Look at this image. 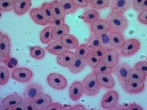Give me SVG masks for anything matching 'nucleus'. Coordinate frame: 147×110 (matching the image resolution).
Instances as JSON below:
<instances>
[{"label": "nucleus", "instance_id": "obj_32", "mask_svg": "<svg viewBox=\"0 0 147 110\" xmlns=\"http://www.w3.org/2000/svg\"><path fill=\"white\" fill-rule=\"evenodd\" d=\"M90 51V49L87 44L79 45L75 51L76 57L81 59H85Z\"/></svg>", "mask_w": 147, "mask_h": 110}, {"label": "nucleus", "instance_id": "obj_8", "mask_svg": "<svg viewBox=\"0 0 147 110\" xmlns=\"http://www.w3.org/2000/svg\"><path fill=\"white\" fill-rule=\"evenodd\" d=\"M103 63L109 68L113 69L118 63V55L117 50L111 48L106 50L102 58Z\"/></svg>", "mask_w": 147, "mask_h": 110}, {"label": "nucleus", "instance_id": "obj_17", "mask_svg": "<svg viewBox=\"0 0 147 110\" xmlns=\"http://www.w3.org/2000/svg\"><path fill=\"white\" fill-rule=\"evenodd\" d=\"M96 78L101 85L107 89H112L115 85V81L110 74L102 73L97 74Z\"/></svg>", "mask_w": 147, "mask_h": 110}, {"label": "nucleus", "instance_id": "obj_26", "mask_svg": "<svg viewBox=\"0 0 147 110\" xmlns=\"http://www.w3.org/2000/svg\"><path fill=\"white\" fill-rule=\"evenodd\" d=\"M82 18L85 23L91 24L99 20L100 14L95 9H90L84 13Z\"/></svg>", "mask_w": 147, "mask_h": 110}, {"label": "nucleus", "instance_id": "obj_22", "mask_svg": "<svg viewBox=\"0 0 147 110\" xmlns=\"http://www.w3.org/2000/svg\"><path fill=\"white\" fill-rule=\"evenodd\" d=\"M75 57L76 56L75 53L70 51H67L65 53L58 55L57 58V61L60 66L69 67Z\"/></svg>", "mask_w": 147, "mask_h": 110}, {"label": "nucleus", "instance_id": "obj_62", "mask_svg": "<svg viewBox=\"0 0 147 110\" xmlns=\"http://www.w3.org/2000/svg\"></svg>", "mask_w": 147, "mask_h": 110}, {"label": "nucleus", "instance_id": "obj_15", "mask_svg": "<svg viewBox=\"0 0 147 110\" xmlns=\"http://www.w3.org/2000/svg\"><path fill=\"white\" fill-rule=\"evenodd\" d=\"M45 49L51 54L58 56L65 53L69 50L62 44L60 40L52 42L45 47Z\"/></svg>", "mask_w": 147, "mask_h": 110}, {"label": "nucleus", "instance_id": "obj_47", "mask_svg": "<svg viewBox=\"0 0 147 110\" xmlns=\"http://www.w3.org/2000/svg\"><path fill=\"white\" fill-rule=\"evenodd\" d=\"M74 3L79 7H85L88 5V2L86 0H73Z\"/></svg>", "mask_w": 147, "mask_h": 110}, {"label": "nucleus", "instance_id": "obj_40", "mask_svg": "<svg viewBox=\"0 0 147 110\" xmlns=\"http://www.w3.org/2000/svg\"><path fill=\"white\" fill-rule=\"evenodd\" d=\"M86 44L88 45L90 49L95 46H101V40H100V36L92 33V34L89 38L88 41Z\"/></svg>", "mask_w": 147, "mask_h": 110}, {"label": "nucleus", "instance_id": "obj_29", "mask_svg": "<svg viewBox=\"0 0 147 110\" xmlns=\"http://www.w3.org/2000/svg\"><path fill=\"white\" fill-rule=\"evenodd\" d=\"M0 51L4 53L5 58L9 57L11 51V44L9 37L6 35H2V39L0 44Z\"/></svg>", "mask_w": 147, "mask_h": 110}, {"label": "nucleus", "instance_id": "obj_21", "mask_svg": "<svg viewBox=\"0 0 147 110\" xmlns=\"http://www.w3.org/2000/svg\"><path fill=\"white\" fill-rule=\"evenodd\" d=\"M83 93L82 85L79 81H75L71 85L69 90V95L73 101H77L81 97Z\"/></svg>", "mask_w": 147, "mask_h": 110}, {"label": "nucleus", "instance_id": "obj_6", "mask_svg": "<svg viewBox=\"0 0 147 110\" xmlns=\"http://www.w3.org/2000/svg\"><path fill=\"white\" fill-rule=\"evenodd\" d=\"M121 84L125 91L131 94L140 93L144 90L145 87L144 81H140L128 80Z\"/></svg>", "mask_w": 147, "mask_h": 110}, {"label": "nucleus", "instance_id": "obj_27", "mask_svg": "<svg viewBox=\"0 0 147 110\" xmlns=\"http://www.w3.org/2000/svg\"><path fill=\"white\" fill-rule=\"evenodd\" d=\"M40 10L45 20L48 23L51 24L55 21V19L52 15L51 9V3L48 2L44 3L41 6Z\"/></svg>", "mask_w": 147, "mask_h": 110}, {"label": "nucleus", "instance_id": "obj_49", "mask_svg": "<svg viewBox=\"0 0 147 110\" xmlns=\"http://www.w3.org/2000/svg\"><path fill=\"white\" fill-rule=\"evenodd\" d=\"M63 24H64V19H55V21L51 23L52 27L54 28L57 27H59L60 25H61Z\"/></svg>", "mask_w": 147, "mask_h": 110}, {"label": "nucleus", "instance_id": "obj_36", "mask_svg": "<svg viewBox=\"0 0 147 110\" xmlns=\"http://www.w3.org/2000/svg\"><path fill=\"white\" fill-rule=\"evenodd\" d=\"M15 0H0V10L9 11L14 8Z\"/></svg>", "mask_w": 147, "mask_h": 110}, {"label": "nucleus", "instance_id": "obj_13", "mask_svg": "<svg viewBox=\"0 0 147 110\" xmlns=\"http://www.w3.org/2000/svg\"><path fill=\"white\" fill-rule=\"evenodd\" d=\"M111 30L110 27L107 21L98 20L91 24V30L92 33L100 35L103 33H107Z\"/></svg>", "mask_w": 147, "mask_h": 110}, {"label": "nucleus", "instance_id": "obj_12", "mask_svg": "<svg viewBox=\"0 0 147 110\" xmlns=\"http://www.w3.org/2000/svg\"><path fill=\"white\" fill-rule=\"evenodd\" d=\"M131 0H112L111 7L112 12L123 14L131 7Z\"/></svg>", "mask_w": 147, "mask_h": 110}, {"label": "nucleus", "instance_id": "obj_59", "mask_svg": "<svg viewBox=\"0 0 147 110\" xmlns=\"http://www.w3.org/2000/svg\"><path fill=\"white\" fill-rule=\"evenodd\" d=\"M3 108V106L2 105H0V110H2Z\"/></svg>", "mask_w": 147, "mask_h": 110}, {"label": "nucleus", "instance_id": "obj_61", "mask_svg": "<svg viewBox=\"0 0 147 110\" xmlns=\"http://www.w3.org/2000/svg\"><path fill=\"white\" fill-rule=\"evenodd\" d=\"M123 110H128V109H126V108H123Z\"/></svg>", "mask_w": 147, "mask_h": 110}, {"label": "nucleus", "instance_id": "obj_51", "mask_svg": "<svg viewBox=\"0 0 147 110\" xmlns=\"http://www.w3.org/2000/svg\"><path fill=\"white\" fill-rule=\"evenodd\" d=\"M71 110H85V109L82 105H78L74 106L73 107H72Z\"/></svg>", "mask_w": 147, "mask_h": 110}, {"label": "nucleus", "instance_id": "obj_4", "mask_svg": "<svg viewBox=\"0 0 147 110\" xmlns=\"http://www.w3.org/2000/svg\"><path fill=\"white\" fill-rule=\"evenodd\" d=\"M132 69L131 66L128 63L121 62L112 69V72L117 78L120 84L128 81V75L129 71Z\"/></svg>", "mask_w": 147, "mask_h": 110}, {"label": "nucleus", "instance_id": "obj_45", "mask_svg": "<svg viewBox=\"0 0 147 110\" xmlns=\"http://www.w3.org/2000/svg\"><path fill=\"white\" fill-rule=\"evenodd\" d=\"M22 105L24 110H37L34 109V107L31 104L30 101L28 99H23Z\"/></svg>", "mask_w": 147, "mask_h": 110}, {"label": "nucleus", "instance_id": "obj_37", "mask_svg": "<svg viewBox=\"0 0 147 110\" xmlns=\"http://www.w3.org/2000/svg\"><path fill=\"white\" fill-rule=\"evenodd\" d=\"M110 3V0H92L91 2V5L92 7L101 9L107 7Z\"/></svg>", "mask_w": 147, "mask_h": 110}, {"label": "nucleus", "instance_id": "obj_56", "mask_svg": "<svg viewBox=\"0 0 147 110\" xmlns=\"http://www.w3.org/2000/svg\"><path fill=\"white\" fill-rule=\"evenodd\" d=\"M4 58H5L4 53L1 51H0V63L3 60Z\"/></svg>", "mask_w": 147, "mask_h": 110}, {"label": "nucleus", "instance_id": "obj_16", "mask_svg": "<svg viewBox=\"0 0 147 110\" xmlns=\"http://www.w3.org/2000/svg\"><path fill=\"white\" fill-rule=\"evenodd\" d=\"M31 6L32 0H16L13 9L17 15H21L27 13Z\"/></svg>", "mask_w": 147, "mask_h": 110}, {"label": "nucleus", "instance_id": "obj_7", "mask_svg": "<svg viewBox=\"0 0 147 110\" xmlns=\"http://www.w3.org/2000/svg\"><path fill=\"white\" fill-rule=\"evenodd\" d=\"M30 101L34 109L37 110H44L52 102L51 97L44 93Z\"/></svg>", "mask_w": 147, "mask_h": 110}, {"label": "nucleus", "instance_id": "obj_10", "mask_svg": "<svg viewBox=\"0 0 147 110\" xmlns=\"http://www.w3.org/2000/svg\"><path fill=\"white\" fill-rule=\"evenodd\" d=\"M12 77L17 81L26 83L32 78L33 72L27 68H18L13 71L12 74Z\"/></svg>", "mask_w": 147, "mask_h": 110}, {"label": "nucleus", "instance_id": "obj_9", "mask_svg": "<svg viewBox=\"0 0 147 110\" xmlns=\"http://www.w3.org/2000/svg\"><path fill=\"white\" fill-rule=\"evenodd\" d=\"M118 94L115 91L107 92L103 97L101 106L104 109L111 110L117 105Z\"/></svg>", "mask_w": 147, "mask_h": 110}, {"label": "nucleus", "instance_id": "obj_35", "mask_svg": "<svg viewBox=\"0 0 147 110\" xmlns=\"http://www.w3.org/2000/svg\"><path fill=\"white\" fill-rule=\"evenodd\" d=\"M112 69L109 68L106 66L103 62H100L94 68L93 73L97 75V74L105 73L110 74L112 72Z\"/></svg>", "mask_w": 147, "mask_h": 110}, {"label": "nucleus", "instance_id": "obj_64", "mask_svg": "<svg viewBox=\"0 0 147 110\" xmlns=\"http://www.w3.org/2000/svg\"><path fill=\"white\" fill-rule=\"evenodd\" d=\"M60 1H61V0H60Z\"/></svg>", "mask_w": 147, "mask_h": 110}, {"label": "nucleus", "instance_id": "obj_5", "mask_svg": "<svg viewBox=\"0 0 147 110\" xmlns=\"http://www.w3.org/2000/svg\"><path fill=\"white\" fill-rule=\"evenodd\" d=\"M48 84L57 90H63L66 88L67 82L66 78L62 75L58 73L50 74L47 77Z\"/></svg>", "mask_w": 147, "mask_h": 110}, {"label": "nucleus", "instance_id": "obj_31", "mask_svg": "<svg viewBox=\"0 0 147 110\" xmlns=\"http://www.w3.org/2000/svg\"><path fill=\"white\" fill-rule=\"evenodd\" d=\"M53 28L52 26L47 27L42 31L40 35V40L43 44H48L53 39L52 32Z\"/></svg>", "mask_w": 147, "mask_h": 110}, {"label": "nucleus", "instance_id": "obj_39", "mask_svg": "<svg viewBox=\"0 0 147 110\" xmlns=\"http://www.w3.org/2000/svg\"><path fill=\"white\" fill-rule=\"evenodd\" d=\"M105 51H106V49H105L101 46H95V47L90 48V51L91 52V53L100 62L102 61V58H103V55Z\"/></svg>", "mask_w": 147, "mask_h": 110}, {"label": "nucleus", "instance_id": "obj_58", "mask_svg": "<svg viewBox=\"0 0 147 110\" xmlns=\"http://www.w3.org/2000/svg\"><path fill=\"white\" fill-rule=\"evenodd\" d=\"M2 110H12L11 109H9V108H6V107H3V109Z\"/></svg>", "mask_w": 147, "mask_h": 110}, {"label": "nucleus", "instance_id": "obj_3", "mask_svg": "<svg viewBox=\"0 0 147 110\" xmlns=\"http://www.w3.org/2000/svg\"><path fill=\"white\" fill-rule=\"evenodd\" d=\"M140 47V41L136 39H131L125 41L121 49L120 55L124 57H129L134 55L139 51Z\"/></svg>", "mask_w": 147, "mask_h": 110}, {"label": "nucleus", "instance_id": "obj_55", "mask_svg": "<svg viewBox=\"0 0 147 110\" xmlns=\"http://www.w3.org/2000/svg\"><path fill=\"white\" fill-rule=\"evenodd\" d=\"M142 10L143 11H147V0H144Z\"/></svg>", "mask_w": 147, "mask_h": 110}, {"label": "nucleus", "instance_id": "obj_23", "mask_svg": "<svg viewBox=\"0 0 147 110\" xmlns=\"http://www.w3.org/2000/svg\"><path fill=\"white\" fill-rule=\"evenodd\" d=\"M61 42L68 49H74L79 46V41L76 37L70 34L64 35L60 39Z\"/></svg>", "mask_w": 147, "mask_h": 110}, {"label": "nucleus", "instance_id": "obj_54", "mask_svg": "<svg viewBox=\"0 0 147 110\" xmlns=\"http://www.w3.org/2000/svg\"><path fill=\"white\" fill-rule=\"evenodd\" d=\"M123 107L120 105H117L113 109H112L111 110H123Z\"/></svg>", "mask_w": 147, "mask_h": 110}, {"label": "nucleus", "instance_id": "obj_41", "mask_svg": "<svg viewBox=\"0 0 147 110\" xmlns=\"http://www.w3.org/2000/svg\"><path fill=\"white\" fill-rule=\"evenodd\" d=\"M85 60L86 63L93 68H94L100 62V61L96 57L91 51L89 52L88 56L85 59Z\"/></svg>", "mask_w": 147, "mask_h": 110}, {"label": "nucleus", "instance_id": "obj_14", "mask_svg": "<svg viewBox=\"0 0 147 110\" xmlns=\"http://www.w3.org/2000/svg\"><path fill=\"white\" fill-rule=\"evenodd\" d=\"M110 44L112 48L116 50H121L125 42V40L121 33L110 30Z\"/></svg>", "mask_w": 147, "mask_h": 110}, {"label": "nucleus", "instance_id": "obj_24", "mask_svg": "<svg viewBox=\"0 0 147 110\" xmlns=\"http://www.w3.org/2000/svg\"><path fill=\"white\" fill-rule=\"evenodd\" d=\"M30 15L32 20L38 25H45L48 24L42 13L40 8H34L31 9L30 11Z\"/></svg>", "mask_w": 147, "mask_h": 110}, {"label": "nucleus", "instance_id": "obj_20", "mask_svg": "<svg viewBox=\"0 0 147 110\" xmlns=\"http://www.w3.org/2000/svg\"><path fill=\"white\" fill-rule=\"evenodd\" d=\"M86 64L85 59H81L75 57L70 66H69V69L72 73H79L84 70Z\"/></svg>", "mask_w": 147, "mask_h": 110}, {"label": "nucleus", "instance_id": "obj_38", "mask_svg": "<svg viewBox=\"0 0 147 110\" xmlns=\"http://www.w3.org/2000/svg\"><path fill=\"white\" fill-rule=\"evenodd\" d=\"M9 73L7 69L3 66H0V85H3L7 83Z\"/></svg>", "mask_w": 147, "mask_h": 110}, {"label": "nucleus", "instance_id": "obj_33", "mask_svg": "<svg viewBox=\"0 0 147 110\" xmlns=\"http://www.w3.org/2000/svg\"><path fill=\"white\" fill-rule=\"evenodd\" d=\"M30 54L33 58L39 60L44 58L45 51L40 46H33L30 49Z\"/></svg>", "mask_w": 147, "mask_h": 110}, {"label": "nucleus", "instance_id": "obj_42", "mask_svg": "<svg viewBox=\"0 0 147 110\" xmlns=\"http://www.w3.org/2000/svg\"><path fill=\"white\" fill-rule=\"evenodd\" d=\"M135 68L142 71L147 76V62L140 61L137 62L135 65Z\"/></svg>", "mask_w": 147, "mask_h": 110}, {"label": "nucleus", "instance_id": "obj_34", "mask_svg": "<svg viewBox=\"0 0 147 110\" xmlns=\"http://www.w3.org/2000/svg\"><path fill=\"white\" fill-rule=\"evenodd\" d=\"M110 30L107 33H103L102 34L99 35L101 40V46L106 50L112 48L110 44Z\"/></svg>", "mask_w": 147, "mask_h": 110}, {"label": "nucleus", "instance_id": "obj_53", "mask_svg": "<svg viewBox=\"0 0 147 110\" xmlns=\"http://www.w3.org/2000/svg\"><path fill=\"white\" fill-rule=\"evenodd\" d=\"M71 109L72 107L70 105H65L64 106H62L60 110H71Z\"/></svg>", "mask_w": 147, "mask_h": 110}, {"label": "nucleus", "instance_id": "obj_43", "mask_svg": "<svg viewBox=\"0 0 147 110\" xmlns=\"http://www.w3.org/2000/svg\"><path fill=\"white\" fill-rule=\"evenodd\" d=\"M144 0H131L132 7L136 11L142 10Z\"/></svg>", "mask_w": 147, "mask_h": 110}, {"label": "nucleus", "instance_id": "obj_44", "mask_svg": "<svg viewBox=\"0 0 147 110\" xmlns=\"http://www.w3.org/2000/svg\"><path fill=\"white\" fill-rule=\"evenodd\" d=\"M138 20L141 23L147 25V11H143L139 15Z\"/></svg>", "mask_w": 147, "mask_h": 110}, {"label": "nucleus", "instance_id": "obj_25", "mask_svg": "<svg viewBox=\"0 0 147 110\" xmlns=\"http://www.w3.org/2000/svg\"><path fill=\"white\" fill-rule=\"evenodd\" d=\"M69 31V27L65 24L54 28L52 32L53 39H54V40H60L61 38L64 35L68 34Z\"/></svg>", "mask_w": 147, "mask_h": 110}, {"label": "nucleus", "instance_id": "obj_30", "mask_svg": "<svg viewBox=\"0 0 147 110\" xmlns=\"http://www.w3.org/2000/svg\"><path fill=\"white\" fill-rule=\"evenodd\" d=\"M146 74L142 71L136 68H132L128 72V80L144 81L146 78Z\"/></svg>", "mask_w": 147, "mask_h": 110}, {"label": "nucleus", "instance_id": "obj_28", "mask_svg": "<svg viewBox=\"0 0 147 110\" xmlns=\"http://www.w3.org/2000/svg\"><path fill=\"white\" fill-rule=\"evenodd\" d=\"M60 2L66 15L74 13L79 7L73 0H61Z\"/></svg>", "mask_w": 147, "mask_h": 110}, {"label": "nucleus", "instance_id": "obj_60", "mask_svg": "<svg viewBox=\"0 0 147 110\" xmlns=\"http://www.w3.org/2000/svg\"><path fill=\"white\" fill-rule=\"evenodd\" d=\"M92 1V0H86V1L88 2V3H89V2H91Z\"/></svg>", "mask_w": 147, "mask_h": 110}, {"label": "nucleus", "instance_id": "obj_48", "mask_svg": "<svg viewBox=\"0 0 147 110\" xmlns=\"http://www.w3.org/2000/svg\"><path fill=\"white\" fill-rule=\"evenodd\" d=\"M6 59V61H3V62H5V63L8 66V67H9L11 68V65L12 67H14V66L16 65L17 64V61L15 59H10L9 57H7V58H5Z\"/></svg>", "mask_w": 147, "mask_h": 110}, {"label": "nucleus", "instance_id": "obj_19", "mask_svg": "<svg viewBox=\"0 0 147 110\" xmlns=\"http://www.w3.org/2000/svg\"><path fill=\"white\" fill-rule=\"evenodd\" d=\"M51 9L55 19H64L66 14L60 1L58 0L53 1L51 3Z\"/></svg>", "mask_w": 147, "mask_h": 110}, {"label": "nucleus", "instance_id": "obj_1", "mask_svg": "<svg viewBox=\"0 0 147 110\" xmlns=\"http://www.w3.org/2000/svg\"><path fill=\"white\" fill-rule=\"evenodd\" d=\"M111 30L120 33H123L128 27V21L122 14L111 12L107 17Z\"/></svg>", "mask_w": 147, "mask_h": 110}, {"label": "nucleus", "instance_id": "obj_11", "mask_svg": "<svg viewBox=\"0 0 147 110\" xmlns=\"http://www.w3.org/2000/svg\"><path fill=\"white\" fill-rule=\"evenodd\" d=\"M44 93V89L39 84H30L25 89L23 96L25 99L31 100Z\"/></svg>", "mask_w": 147, "mask_h": 110}, {"label": "nucleus", "instance_id": "obj_46", "mask_svg": "<svg viewBox=\"0 0 147 110\" xmlns=\"http://www.w3.org/2000/svg\"><path fill=\"white\" fill-rule=\"evenodd\" d=\"M62 107V105L58 103H51L44 110H60Z\"/></svg>", "mask_w": 147, "mask_h": 110}, {"label": "nucleus", "instance_id": "obj_18", "mask_svg": "<svg viewBox=\"0 0 147 110\" xmlns=\"http://www.w3.org/2000/svg\"><path fill=\"white\" fill-rule=\"evenodd\" d=\"M23 99L21 96L17 94H12L3 99L1 105L4 107L12 109L16 106L23 103Z\"/></svg>", "mask_w": 147, "mask_h": 110}, {"label": "nucleus", "instance_id": "obj_2", "mask_svg": "<svg viewBox=\"0 0 147 110\" xmlns=\"http://www.w3.org/2000/svg\"><path fill=\"white\" fill-rule=\"evenodd\" d=\"M82 85L83 92L86 95L91 96L97 95L101 87L96 78V75L94 73L86 76L82 81Z\"/></svg>", "mask_w": 147, "mask_h": 110}, {"label": "nucleus", "instance_id": "obj_52", "mask_svg": "<svg viewBox=\"0 0 147 110\" xmlns=\"http://www.w3.org/2000/svg\"><path fill=\"white\" fill-rule=\"evenodd\" d=\"M12 110H24V108L23 107V105H22V103L17 105L15 106L14 107H13L12 109Z\"/></svg>", "mask_w": 147, "mask_h": 110}, {"label": "nucleus", "instance_id": "obj_63", "mask_svg": "<svg viewBox=\"0 0 147 110\" xmlns=\"http://www.w3.org/2000/svg\"><path fill=\"white\" fill-rule=\"evenodd\" d=\"M15 1H16V0H15Z\"/></svg>", "mask_w": 147, "mask_h": 110}, {"label": "nucleus", "instance_id": "obj_57", "mask_svg": "<svg viewBox=\"0 0 147 110\" xmlns=\"http://www.w3.org/2000/svg\"><path fill=\"white\" fill-rule=\"evenodd\" d=\"M2 35H2L1 33L0 32V44H1V41H2Z\"/></svg>", "mask_w": 147, "mask_h": 110}, {"label": "nucleus", "instance_id": "obj_50", "mask_svg": "<svg viewBox=\"0 0 147 110\" xmlns=\"http://www.w3.org/2000/svg\"><path fill=\"white\" fill-rule=\"evenodd\" d=\"M127 109L128 110H143L140 106L135 103L129 105Z\"/></svg>", "mask_w": 147, "mask_h": 110}]
</instances>
